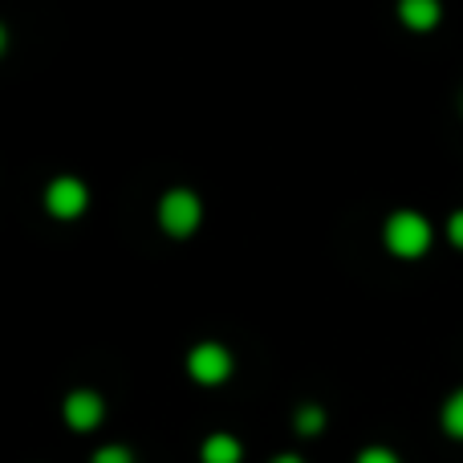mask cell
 Segmentation results:
<instances>
[{
	"label": "cell",
	"instance_id": "1",
	"mask_svg": "<svg viewBox=\"0 0 463 463\" xmlns=\"http://www.w3.org/2000/svg\"><path fill=\"white\" fill-rule=\"evenodd\" d=\"M386 248H391L394 256L415 260V256H423L427 248H431V224H427L419 212H394V216L386 220Z\"/></svg>",
	"mask_w": 463,
	"mask_h": 463
},
{
	"label": "cell",
	"instance_id": "2",
	"mask_svg": "<svg viewBox=\"0 0 463 463\" xmlns=\"http://www.w3.org/2000/svg\"><path fill=\"white\" fill-rule=\"evenodd\" d=\"M203 220L200 195L195 192H167L159 203V224L171 232V236H192Z\"/></svg>",
	"mask_w": 463,
	"mask_h": 463
},
{
	"label": "cell",
	"instance_id": "3",
	"mask_svg": "<svg viewBox=\"0 0 463 463\" xmlns=\"http://www.w3.org/2000/svg\"><path fill=\"white\" fill-rule=\"evenodd\" d=\"M187 370H192V378L195 383H224L228 378V370H232V358H228V350L220 342H203V345H195L192 354H187Z\"/></svg>",
	"mask_w": 463,
	"mask_h": 463
},
{
	"label": "cell",
	"instance_id": "4",
	"mask_svg": "<svg viewBox=\"0 0 463 463\" xmlns=\"http://www.w3.org/2000/svg\"><path fill=\"white\" fill-rule=\"evenodd\" d=\"M45 203H49V212H53V216L73 220V216H81V208H86V187H81L73 175H61V179H53V184H49Z\"/></svg>",
	"mask_w": 463,
	"mask_h": 463
},
{
	"label": "cell",
	"instance_id": "5",
	"mask_svg": "<svg viewBox=\"0 0 463 463\" xmlns=\"http://www.w3.org/2000/svg\"><path fill=\"white\" fill-rule=\"evenodd\" d=\"M106 415V402L98 399L94 391H73L70 399H65V423L73 427V431H94L98 423H102Z\"/></svg>",
	"mask_w": 463,
	"mask_h": 463
},
{
	"label": "cell",
	"instance_id": "6",
	"mask_svg": "<svg viewBox=\"0 0 463 463\" xmlns=\"http://www.w3.org/2000/svg\"><path fill=\"white\" fill-rule=\"evenodd\" d=\"M402 21L415 33H427L439 21V5H435V0H407V5H402Z\"/></svg>",
	"mask_w": 463,
	"mask_h": 463
},
{
	"label": "cell",
	"instance_id": "7",
	"mask_svg": "<svg viewBox=\"0 0 463 463\" xmlns=\"http://www.w3.org/2000/svg\"><path fill=\"white\" fill-rule=\"evenodd\" d=\"M203 463H240V443L232 435H212L203 443Z\"/></svg>",
	"mask_w": 463,
	"mask_h": 463
},
{
	"label": "cell",
	"instance_id": "8",
	"mask_svg": "<svg viewBox=\"0 0 463 463\" xmlns=\"http://www.w3.org/2000/svg\"><path fill=\"white\" fill-rule=\"evenodd\" d=\"M443 431L463 439V391H456L448 399V407H443Z\"/></svg>",
	"mask_w": 463,
	"mask_h": 463
},
{
	"label": "cell",
	"instance_id": "9",
	"mask_svg": "<svg viewBox=\"0 0 463 463\" xmlns=\"http://www.w3.org/2000/svg\"><path fill=\"white\" fill-rule=\"evenodd\" d=\"M326 427V411L321 407H305L301 415H297V431L301 435H313V431H321Z\"/></svg>",
	"mask_w": 463,
	"mask_h": 463
},
{
	"label": "cell",
	"instance_id": "10",
	"mask_svg": "<svg viewBox=\"0 0 463 463\" xmlns=\"http://www.w3.org/2000/svg\"><path fill=\"white\" fill-rule=\"evenodd\" d=\"M94 463H135V459H130L127 448H102V451L94 456Z\"/></svg>",
	"mask_w": 463,
	"mask_h": 463
},
{
	"label": "cell",
	"instance_id": "11",
	"mask_svg": "<svg viewBox=\"0 0 463 463\" xmlns=\"http://www.w3.org/2000/svg\"><path fill=\"white\" fill-rule=\"evenodd\" d=\"M358 463H399V456H394V451H386V448H366L358 456Z\"/></svg>",
	"mask_w": 463,
	"mask_h": 463
},
{
	"label": "cell",
	"instance_id": "12",
	"mask_svg": "<svg viewBox=\"0 0 463 463\" xmlns=\"http://www.w3.org/2000/svg\"><path fill=\"white\" fill-rule=\"evenodd\" d=\"M448 236H451V240H456V244L463 248V212H456V216L448 220Z\"/></svg>",
	"mask_w": 463,
	"mask_h": 463
},
{
	"label": "cell",
	"instance_id": "13",
	"mask_svg": "<svg viewBox=\"0 0 463 463\" xmlns=\"http://www.w3.org/2000/svg\"><path fill=\"white\" fill-rule=\"evenodd\" d=\"M272 463H305V459H297V456H277Z\"/></svg>",
	"mask_w": 463,
	"mask_h": 463
},
{
	"label": "cell",
	"instance_id": "14",
	"mask_svg": "<svg viewBox=\"0 0 463 463\" xmlns=\"http://www.w3.org/2000/svg\"><path fill=\"white\" fill-rule=\"evenodd\" d=\"M0 53H5V24H0Z\"/></svg>",
	"mask_w": 463,
	"mask_h": 463
}]
</instances>
